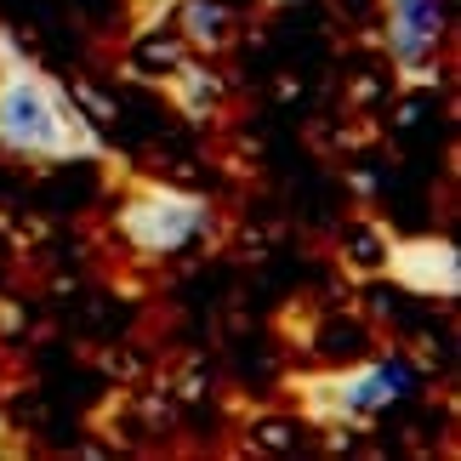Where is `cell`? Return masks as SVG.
Instances as JSON below:
<instances>
[{
    "label": "cell",
    "instance_id": "cell-1",
    "mask_svg": "<svg viewBox=\"0 0 461 461\" xmlns=\"http://www.w3.org/2000/svg\"><path fill=\"white\" fill-rule=\"evenodd\" d=\"M0 154L17 166H80V159L109 154V137L80 114L63 80H51L34 58H23L0 68Z\"/></svg>",
    "mask_w": 461,
    "mask_h": 461
},
{
    "label": "cell",
    "instance_id": "cell-2",
    "mask_svg": "<svg viewBox=\"0 0 461 461\" xmlns=\"http://www.w3.org/2000/svg\"><path fill=\"white\" fill-rule=\"evenodd\" d=\"M416 387L411 353H359L342 365H313L303 376H291L296 416L313 433H359L376 416H387L393 404Z\"/></svg>",
    "mask_w": 461,
    "mask_h": 461
},
{
    "label": "cell",
    "instance_id": "cell-3",
    "mask_svg": "<svg viewBox=\"0 0 461 461\" xmlns=\"http://www.w3.org/2000/svg\"><path fill=\"white\" fill-rule=\"evenodd\" d=\"M114 240L137 262H176L194 245L217 240V200L176 176H137L109 211Z\"/></svg>",
    "mask_w": 461,
    "mask_h": 461
},
{
    "label": "cell",
    "instance_id": "cell-4",
    "mask_svg": "<svg viewBox=\"0 0 461 461\" xmlns=\"http://www.w3.org/2000/svg\"><path fill=\"white\" fill-rule=\"evenodd\" d=\"M376 17V41L387 58L393 86H438L450 63V41H456V17L450 0H370Z\"/></svg>",
    "mask_w": 461,
    "mask_h": 461
},
{
    "label": "cell",
    "instance_id": "cell-5",
    "mask_svg": "<svg viewBox=\"0 0 461 461\" xmlns=\"http://www.w3.org/2000/svg\"><path fill=\"white\" fill-rule=\"evenodd\" d=\"M404 296H421V303H456L461 291V251L445 234H416L387 245V268H382Z\"/></svg>",
    "mask_w": 461,
    "mask_h": 461
},
{
    "label": "cell",
    "instance_id": "cell-6",
    "mask_svg": "<svg viewBox=\"0 0 461 461\" xmlns=\"http://www.w3.org/2000/svg\"><path fill=\"white\" fill-rule=\"evenodd\" d=\"M159 92H166V103L183 120H194V126H217L228 114V103H234V86H228V75L217 68V58H194V51L159 80Z\"/></svg>",
    "mask_w": 461,
    "mask_h": 461
},
{
    "label": "cell",
    "instance_id": "cell-7",
    "mask_svg": "<svg viewBox=\"0 0 461 461\" xmlns=\"http://www.w3.org/2000/svg\"><path fill=\"white\" fill-rule=\"evenodd\" d=\"M171 29L183 34V46L194 51V58H222V51L240 41L245 12L222 6V0H176V6H171Z\"/></svg>",
    "mask_w": 461,
    "mask_h": 461
},
{
    "label": "cell",
    "instance_id": "cell-8",
    "mask_svg": "<svg viewBox=\"0 0 461 461\" xmlns=\"http://www.w3.org/2000/svg\"><path fill=\"white\" fill-rule=\"evenodd\" d=\"M387 245H393V228L382 217H370V211H359V217H348L336 228V262L353 279H376L387 268Z\"/></svg>",
    "mask_w": 461,
    "mask_h": 461
},
{
    "label": "cell",
    "instance_id": "cell-9",
    "mask_svg": "<svg viewBox=\"0 0 461 461\" xmlns=\"http://www.w3.org/2000/svg\"><path fill=\"white\" fill-rule=\"evenodd\" d=\"M251 438H245V445L251 450H274V456H285V450H303L308 438L303 433H313L303 416H262V421H251V428H245Z\"/></svg>",
    "mask_w": 461,
    "mask_h": 461
},
{
    "label": "cell",
    "instance_id": "cell-10",
    "mask_svg": "<svg viewBox=\"0 0 461 461\" xmlns=\"http://www.w3.org/2000/svg\"><path fill=\"white\" fill-rule=\"evenodd\" d=\"M23 58H29V51H23V34L0 23V68H12V63H23Z\"/></svg>",
    "mask_w": 461,
    "mask_h": 461
}]
</instances>
